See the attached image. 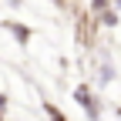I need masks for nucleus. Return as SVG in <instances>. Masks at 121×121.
I'll return each instance as SVG.
<instances>
[{"instance_id": "obj_6", "label": "nucleus", "mask_w": 121, "mask_h": 121, "mask_svg": "<svg viewBox=\"0 0 121 121\" xmlns=\"http://www.w3.org/2000/svg\"><path fill=\"white\" fill-rule=\"evenodd\" d=\"M0 108H7V98H4V94H0Z\"/></svg>"}, {"instance_id": "obj_3", "label": "nucleus", "mask_w": 121, "mask_h": 121, "mask_svg": "<svg viewBox=\"0 0 121 121\" xmlns=\"http://www.w3.org/2000/svg\"><path fill=\"white\" fill-rule=\"evenodd\" d=\"M44 111H47V118H51V121H67L64 114H60V111L54 108V104H44Z\"/></svg>"}, {"instance_id": "obj_4", "label": "nucleus", "mask_w": 121, "mask_h": 121, "mask_svg": "<svg viewBox=\"0 0 121 121\" xmlns=\"http://www.w3.org/2000/svg\"><path fill=\"white\" fill-rule=\"evenodd\" d=\"M101 20H104V24H118V13H111V10H104V13H101Z\"/></svg>"}, {"instance_id": "obj_1", "label": "nucleus", "mask_w": 121, "mask_h": 121, "mask_svg": "<svg viewBox=\"0 0 121 121\" xmlns=\"http://www.w3.org/2000/svg\"><path fill=\"white\" fill-rule=\"evenodd\" d=\"M74 98H78V104H81V108H84L91 118H98V111H101V108H98V98L91 94V87H84V84H81L78 91H74Z\"/></svg>"}, {"instance_id": "obj_7", "label": "nucleus", "mask_w": 121, "mask_h": 121, "mask_svg": "<svg viewBox=\"0 0 121 121\" xmlns=\"http://www.w3.org/2000/svg\"><path fill=\"white\" fill-rule=\"evenodd\" d=\"M0 121H4V108H0Z\"/></svg>"}, {"instance_id": "obj_2", "label": "nucleus", "mask_w": 121, "mask_h": 121, "mask_svg": "<svg viewBox=\"0 0 121 121\" xmlns=\"http://www.w3.org/2000/svg\"><path fill=\"white\" fill-rule=\"evenodd\" d=\"M7 30H13L20 44H27V40H30V30H27V27H20V24H7Z\"/></svg>"}, {"instance_id": "obj_5", "label": "nucleus", "mask_w": 121, "mask_h": 121, "mask_svg": "<svg viewBox=\"0 0 121 121\" xmlns=\"http://www.w3.org/2000/svg\"><path fill=\"white\" fill-rule=\"evenodd\" d=\"M108 7V0H91V10H104Z\"/></svg>"}]
</instances>
